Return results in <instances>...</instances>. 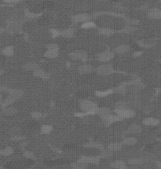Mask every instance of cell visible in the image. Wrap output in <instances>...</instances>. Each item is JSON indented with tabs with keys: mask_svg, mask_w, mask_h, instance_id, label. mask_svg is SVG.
Instances as JSON below:
<instances>
[{
	"mask_svg": "<svg viewBox=\"0 0 161 169\" xmlns=\"http://www.w3.org/2000/svg\"><path fill=\"white\" fill-rule=\"evenodd\" d=\"M23 67L25 70H28V71H35L39 68V66L36 62H29L25 63Z\"/></svg>",
	"mask_w": 161,
	"mask_h": 169,
	"instance_id": "obj_13",
	"label": "cell"
},
{
	"mask_svg": "<svg viewBox=\"0 0 161 169\" xmlns=\"http://www.w3.org/2000/svg\"><path fill=\"white\" fill-rule=\"evenodd\" d=\"M114 70L112 65L110 64H103L101 65L96 69L97 74L102 76L109 75V74H112Z\"/></svg>",
	"mask_w": 161,
	"mask_h": 169,
	"instance_id": "obj_2",
	"label": "cell"
},
{
	"mask_svg": "<svg viewBox=\"0 0 161 169\" xmlns=\"http://www.w3.org/2000/svg\"><path fill=\"white\" fill-rule=\"evenodd\" d=\"M74 33H75V30L72 28H69V29H66L62 31V36L65 38H72L74 36Z\"/></svg>",
	"mask_w": 161,
	"mask_h": 169,
	"instance_id": "obj_22",
	"label": "cell"
},
{
	"mask_svg": "<svg viewBox=\"0 0 161 169\" xmlns=\"http://www.w3.org/2000/svg\"><path fill=\"white\" fill-rule=\"evenodd\" d=\"M114 93L113 90H106V91H98L96 92V95L99 97H107L108 95L112 93Z\"/></svg>",
	"mask_w": 161,
	"mask_h": 169,
	"instance_id": "obj_27",
	"label": "cell"
},
{
	"mask_svg": "<svg viewBox=\"0 0 161 169\" xmlns=\"http://www.w3.org/2000/svg\"><path fill=\"white\" fill-rule=\"evenodd\" d=\"M112 152L113 151L110 150L109 148H108V150H102V155H101V157H103V158L109 157H111V156H112Z\"/></svg>",
	"mask_w": 161,
	"mask_h": 169,
	"instance_id": "obj_35",
	"label": "cell"
},
{
	"mask_svg": "<svg viewBox=\"0 0 161 169\" xmlns=\"http://www.w3.org/2000/svg\"><path fill=\"white\" fill-rule=\"evenodd\" d=\"M4 2H9V3H14V2H19L20 0H3Z\"/></svg>",
	"mask_w": 161,
	"mask_h": 169,
	"instance_id": "obj_46",
	"label": "cell"
},
{
	"mask_svg": "<svg viewBox=\"0 0 161 169\" xmlns=\"http://www.w3.org/2000/svg\"><path fill=\"white\" fill-rule=\"evenodd\" d=\"M117 115L119 116L121 119H129V118H132L134 116L135 112L130 109H123V110H116Z\"/></svg>",
	"mask_w": 161,
	"mask_h": 169,
	"instance_id": "obj_5",
	"label": "cell"
},
{
	"mask_svg": "<svg viewBox=\"0 0 161 169\" xmlns=\"http://www.w3.org/2000/svg\"><path fill=\"white\" fill-rule=\"evenodd\" d=\"M69 57L74 60H85L87 57V54L84 51H75L69 54Z\"/></svg>",
	"mask_w": 161,
	"mask_h": 169,
	"instance_id": "obj_4",
	"label": "cell"
},
{
	"mask_svg": "<svg viewBox=\"0 0 161 169\" xmlns=\"http://www.w3.org/2000/svg\"><path fill=\"white\" fill-rule=\"evenodd\" d=\"M6 30L10 33H20L21 31V25L17 22H9L8 25H6Z\"/></svg>",
	"mask_w": 161,
	"mask_h": 169,
	"instance_id": "obj_7",
	"label": "cell"
},
{
	"mask_svg": "<svg viewBox=\"0 0 161 169\" xmlns=\"http://www.w3.org/2000/svg\"><path fill=\"white\" fill-rule=\"evenodd\" d=\"M142 131V127L138 124H131L128 128V133L138 134Z\"/></svg>",
	"mask_w": 161,
	"mask_h": 169,
	"instance_id": "obj_21",
	"label": "cell"
},
{
	"mask_svg": "<svg viewBox=\"0 0 161 169\" xmlns=\"http://www.w3.org/2000/svg\"><path fill=\"white\" fill-rule=\"evenodd\" d=\"M130 47L127 44H122L117 46L115 49H114V52L117 53V54H124V53L128 52L130 51Z\"/></svg>",
	"mask_w": 161,
	"mask_h": 169,
	"instance_id": "obj_12",
	"label": "cell"
},
{
	"mask_svg": "<svg viewBox=\"0 0 161 169\" xmlns=\"http://www.w3.org/2000/svg\"><path fill=\"white\" fill-rule=\"evenodd\" d=\"M8 93H9V96H10L11 97H13V98H14L15 100H17L23 95L24 93L22 90H9V92H8Z\"/></svg>",
	"mask_w": 161,
	"mask_h": 169,
	"instance_id": "obj_18",
	"label": "cell"
},
{
	"mask_svg": "<svg viewBox=\"0 0 161 169\" xmlns=\"http://www.w3.org/2000/svg\"><path fill=\"white\" fill-rule=\"evenodd\" d=\"M99 157H82L79 159V161L82 163H93L98 164L99 162Z\"/></svg>",
	"mask_w": 161,
	"mask_h": 169,
	"instance_id": "obj_11",
	"label": "cell"
},
{
	"mask_svg": "<svg viewBox=\"0 0 161 169\" xmlns=\"http://www.w3.org/2000/svg\"><path fill=\"white\" fill-rule=\"evenodd\" d=\"M42 113L38 112V111H35V112L32 113V117L35 119H40V118H42Z\"/></svg>",
	"mask_w": 161,
	"mask_h": 169,
	"instance_id": "obj_41",
	"label": "cell"
},
{
	"mask_svg": "<svg viewBox=\"0 0 161 169\" xmlns=\"http://www.w3.org/2000/svg\"><path fill=\"white\" fill-rule=\"evenodd\" d=\"M11 139L13 141H16V142H17V141H21L22 140V139H25V137L21 136V135H17V136L12 137Z\"/></svg>",
	"mask_w": 161,
	"mask_h": 169,
	"instance_id": "obj_44",
	"label": "cell"
},
{
	"mask_svg": "<svg viewBox=\"0 0 161 169\" xmlns=\"http://www.w3.org/2000/svg\"><path fill=\"white\" fill-rule=\"evenodd\" d=\"M127 107H128V104L125 101H119L115 105L116 110H123V109H127Z\"/></svg>",
	"mask_w": 161,
	"mask_h": 169,
	"instance_id": "obj_24",
	"label": "cell"
},
{
	"mask_svg": "<svg viewBox=\"0 0 161 169\" xmlns=\"http://www.w3.org/2000/svg\"><path fill=\"white\" fill-rule=\"evenodd\" d=\"M17 110L15 107H5L2 108V113H3L5 115H7V116H12V115H14L15 114H17Z\"/></svg>",
	"mask_w": 161,
	"mask_h": 169,
	"instance_id": "obj_15",
	"label": "cell"
},
{
	"mask_svg": "<svg viewBox=\"0 0 161 169\" xmlns=\"http://www.w3.org/2000/svg\"><path fill=\"white\" fill-rule=\"evenodd\" d=\"M114 57V53L110 51H106L103 52H101L97 55L98 60L102 62H106L112 59Z\"/></svg>",
	"mask_w": 161,
	"mask_h": 169,
	"instance_id": "obj_3",
	"label": "cell"
},
{
	"mask_svg": "<svg viewBox=\"0 0 161 169\" xmlns=\"http://www.w3.org/2000/svg\"><path fill=\"white\" fill-rule=\"evenodd\" d=\"M24 155H25V157H27V158H33V157H34V155H33L32 153V152H29V151L25 152V153H24Z\"/></svg>",
	"mask_w": 161,
	"mask_h": 169,
	"instance_id": "obj_45",
	"label": "cell"
},
{
	"mask_svg": "<svg viewBox=\"0 0 161 169\" xmlns=\"http://www.w3.org/2000/svg\"><path fill=\"white\" fill-rule=\"evenodd\" d=\"M125 166H126V164H125L124 162L122 161V160H117V161L113 162V163L112 164V167L116 169H119L121 168V167H125Z\"/></svg>",
	"mask_w": 161,
	"mask_h": 169,
	"instance_id": "obj_30",
	"label": "cell"
},
{
	"mask_svg": "<svg viewBox=\"0 0 161 169\" xmlns=\"http://www.w3.org/2000/svg\"><path fill=\"white\" fill-rule=\"evenodd\" d=\"M14 153V150H13V148L11 147H6L5 148V149H3V150H1V152H0V153L2 154V156H10L11 155L12 153Z\"/></svg>",
	"mask_w": 161,
	"mask_h": 169,
	"instance_id": "obj_29",
	"label": "cell"
},
{
	"mask_svg": "<svg viewBox=\"0 0 161 169\" xmlns=\"http://www.w3.org/2000/svg\"><path fill=\"white\" fill-rule=\"evenodd\" d=\"M86 146L95 148V149H98V150H103V149H104L103 145L100 144V143H96V142H95V143H94V142H93V143H90V144H89V145H86Z\"/></svg>",
	"mask_w": 161,
	"mask_h": 169,
	"instance_id": "obj_36",
	"label": "cell"
},
{
	"mask_svg": "<svg viewBox=\"0 0 161 169\" xmlns=\"http://www.w3.org/2000/svg\"><path fill=\"white\" fill-rule=\"evenodd\" d=\"M2 53L6 56H12L14 53V48L13 46H6L2 50Z\"/></svg>",
	"mask_w": 161,
	"mask_h": 169,
	"instance_id": "obj_20",
	"label": "cell"
},
{
	"mask_svg": "<svg viewBox=\"0 0 161 169\" xmlns=\"http://www.w3.org/2000/svg\"><path fill=\"white\" fill-rule=\"evenodd\" d=\"M136 29L137 28L134 27V25H127V26H126V27L122 30V32H123V33H131L134 31H135Z\"/></svg>",
	"mask_w": 161,
	"mask_h": 169,
	"instance_id": "obj_34",
	"label": "cell"
},
{
	"mask_svg": "<svg viewBox=\"0 0 161 169\" xmlns=\"http://www.w3.org/2000/svg\"><path fill=\"white\" fill-rule=\"evenodd\" d=\"M159 123V120L156 118L149 117V118H146L143 120V124L146 126H156Z\"/></svg>",
	"mask_w": 161,
	"mask_h": 169,
	"instance_id": "obj_14",
	"label": "cell"
},
{
	"mask_svg": "<svg viewBox=\"0 0 161 169\" xmlns=\"http://www.w3.org/2000/svg\"><path fill=\"white\" fill-rule=\"evenodd\" d=\"M15 100H16L14 99V98H13V97H11L10 96H9L7 98H6V99L4 100V101H2V107H6L7 105L12 104L14 103Z\"/></svg>",
	"mask_w": 161,
	"mask_h": 169,
	"instance_id": "obj_26",
	"label": "cell"
},
{
	"mask_svg": "<svg viewBox=\"0 0 161 169\" xmlns=\"http://www.w3.org/2000/svg\"><path fill=\"white\" fill-rule=\"evenodd\" d=\"M52 130V126H49V125H43L42 126V128H41V132L42 134H50Z\"/></svg>",
	"mask_w": 161,
	"mask_h": 169,
	"instance_id": "obj_32",
	"label": "cell"
},
{
	"mask_svg": "<svg viewBox=\"0 0 161 169\" xmlns=\"http://www.w3.org/2000/svg\"><path fill=\"white\" fill-rule=\"evenodd\" d=\"M20 132H21L20 129L17 128V127H14V128L11 129V130H10V134H11L12 137L17 136V135H20Z\"/></svg>",
	"mask_w": 161,
	"mask_h": 169,
	"instance_id": "obj_39",
	"label": "cell"
},
{
	"mask_svg": "<svg viewBox=\"0 0 161 169\" xmlns=\"http://www.w3.org/2000/svg\"><path fill=\"white\" fill-rule=\"evenodd\" d=\"M72 167L74 169H84L86 167V164L82 162L78 161L72 164Z\"/></svg>",
	"mask_w": 161,
	"mask_h": 169,
	"instance_id": "obj_33",
	"label": "cell"
},
{
	"mask_svg": "<svg viewBox=\"0 0 161 169\" xmlns=\"http://www.w3.org/2000/svg\"><path fill=\"white\" fill-rule=\"evenodd\" d=\"M114 93H119V94H124L126 92V88L124 86H119V87L116 88L115 90H113Z\"/></svg>",
	"mask_w": 161,
	"mask_h": 169,
	"instance_id": "obj_37",
	"label": "cell"
},
{
	"mask_svg": "<svg viewBox=\"0 0 161 169\" xmlns=\"http://www.w3.org/2000/svg\"><path fill=\"white\" fill-rule=\"evenodd\" d=\"M102 119H103L104 122H105V123H106V125L112 124V123H113V122H117V121H119L122 119L120 117L118 116V115H108V116L104 117V118H102Z\"/></svg>",
	"mask_w": 161,
	"mask_h": 169,
	"instance_id": "obj_10",
	"label": "cell"
},
{
	"mask_svg": "<svg viewBox=\"0 0 161 169\" xmlns=\"http://www.w3.org/2000/svg\"><path fill=\"white\" fill-rule=\"evenodd\" d=\"M108 148L113 152L117 151V150H119L122 148V145L119 144V143H111Z\"/></svg>",
	"mask_w": 161,
	"mask_h": 169,
	"instance_id": "obj_31",
	"label": "cell"
},
{
	"mask_svg": "<svg viewBox=\"0 0 161 169\" xmlns=\"http://www.w3.org/2000/svg\"><path fill=\"white\" fill-rule=\"evenodd\" d=\"M25 16L29 18H32H32H35V17H38L37 14H34V13H31V12H29V11L25 12Z\"/></svg>",
	"mask_w": 161,
	"mask_h": 169,
	"instance_id": "obj_43",
	"label": "cell"
},
{
	"mask_svg": "<svg viewBox=\"0 0 161 169\" xmlns=\"http://www.w3.org/2000/svg\"><path fill=\"white\" fill-rule=\"evenodd\" d=\"M156 166H158L159 168H161V163H160V162L156 161Z\"/></svg>",
	"mask_w": 161,
	"mask_h": 169,
	"instance_id": "obj_47",
	"label": "cell"
},
{
	"mask_svg": "<svg viewBox=\"0 0 161 169\" xmlns=\"http://www.w3.org/2000/svg\"><path fill=\"white\" fill-rule=\"evenodd\" d=\"M98 1H109V0H98Z\"/></svg>",
	"mask_w": 161,
	"mask_h": 169,
	"instance_id": "obj_48",
	"label": "cell"
},
{
	"mask_svg": "<svg viewBox=\"0 0 161 169\" xmlns=\"http://www.w3.org/2000/svg\"><path fill=\"white\" fill-rule=\"evenodd\" d=\"M148 18L150 19L158 20L161 18V10L158 8H152L147 13Z\"/></svg>",
	"mask_w": 161,
	"mask_h": 169,
	"instance_id": "obj_8",
	"label": "cell"
},
{
	"mask_svg": "<svg viewBox=\"0 0 161 169\" xmlns=\"http://www.w3.org/2000/svg\"><path fill=\"white\" fill-rule=\"evenodd\" d=\"M79 74H87L92 73L93 71H94V67L92 65L90 64H83L81 65L78 69Z\"/></svg>",
	"mask_w": 161,
	"mask_h": 169,
	"instance_id": "obj_9",
	"label": "cell"
},
{
	"mask_svg": "<svg viewBox=\"0 0 161 169\" xmlns=\"http://www.w3.org/2000/svg\"><path fill=\"white\" fill-rule=\"evenodd\" d=\"M144 159H131L129 160V163L130 164H140L144 163Z\"/></svg>",
	"mask_w": 161,
	"mask_h": 169,
	"instance_id": "obj_38",
	"label": "cell"
},
{
	"mask_svg": "<svg viewBox=\"0 0 161 169\" xmlns=\"http://www.w3.org/2000/svg\"><path fill=\"white\" fill-rule=\"evenodd\" d=\"M72 20L77 23H85L90 22L91 20V17L88 14H79L72 17Z\"/></svg>",
	"mask_w": 161,
	"mask_h": 169,
	"instance_id": "obj_6",
	"label": "cell"
},
{
	"mask_svg": "<svg viewBox=\"0 0 161 169\" xmlns=\"http://www.w3.org/2000/svg\"><path fill=\"white\" fill-rule=\"evenodd\" d=\"M159 141H160V142H161V138H160V139H159Z\"/></svg>",
	"mask_w": 161,
	"mask_h": 169,
	"instance_id": "obj_49",
	"label": "cell"
},
{
	"mask_svg": "<svg viewBox=\"0 0 161 169\" xmlns=\"http://www.w3.org/2000/svg\"><path fill=\"white\" fill-rule=\"evenodd\" d=\"M33 74H34L35 77H39V78H42V79H47V78H49V77H50L49 74H47L46 71H44V70L40 68H39L38 70H35L34 72H33Z\"/></svg>",
	"mask_w": 161,
	"mask_h": 169,
	"instance_id": "obj_16",
	"label": "cell"
},
{
	"mask_svg": "<svg viewBox=\"0 0 161 169\" xmlns=\"http://www.w3.org/2000/svg\"><path fill=\"white\" fill-rule=\"evenodd\" d=\"M97 114L102 118H104V117L111 115V110L108 107H101V108H98Z\"/></svg>",
	"mask_w": 161,
	"mask_h": 169,
	"instance_id": "obj_17",
	"label": "cell"
},
{
	"mask_svg": "<svg viewBox=\"0 0 161 169\" xmlns=\"http://www.w3.org/2000/svg\"><path fill=\"white\" fill-rule=\"evenodd\" d=\"M58 54H59V50H50V49H47L46 52H45L44 56L49 58H54L58 57Z\"/></svg>",
	"mask_w": 161,
	"mask_h": 169,
	"instance_id": "obj_19",
	"label": "cell"
},
{
	"mask_svg": "<svg viewBox=\"0 0 161 169\" xmlns=\"http://www.w3.org/2000/svg\"><path fill=\"white\" fill-rule=\"evenodd\" d=\"M123 143L124 145H127V146H133L137 143V139L133 137H129V138H125Z\"/></svg>",
	"mask_w": 161,
	"mask_h": 169,
	"instance_id": "obj_25",
	"label": "cell"
},
{
	"mask_svg": "<svg viewBox=\"0 0 161 169\" xmlns=\"http://www.w3.org/2000/svg\"><path fill=\"white\" fill-rule=\"evenodd\" d=\"M95 26H96V24L94 23V22H91V21H90V22L82 23V25H81V28H82V29H93V28H95Z\"/></svg>",
	"mask_w": 161,
	"mask_h": 169,
	"instance_id": "obj_28",
	"label": "cell"
},
{
	"mask_svg": "<svg viewBox=\"0 0 161 169\" xmlns=\"http://www.w3.org/2000/svg\"><path fill=\"white\" fill-rule=\"evenodd\" d=\"M47 49L50 50H59V47L57 44H50L47 45Z\"/></svg>",
	"mask_w": 161,
	"mask_h": 169,
	"instance_id": "obj_42",
	"label": "cell"
},
{
	"mask_svg": "<svg viewBox=\"0 0 161 169\" xmlns=\"http://www.w3.org/2000/svg\"><path fill=\"white\" fill-rule=\"evenodd\" d=\"M50 33H51L52 37H58V36L62 35V32L58 30V29H50Z\"/></svg>",
	"mask_w": 161,
	"mask_h": 169,
	"instance_id": "obj_40",
	"label": "cell"
},
{
	"mask_svg": "<svg viewBox=\"0 0 161 169\" xmlns=\"http://www.w3.org/2000/svg\"><path fill=\"white\" fill-rule=\"evenodd\" d=\"M98 33L104 36H112L114 33V30L109 28H100L98 29Z\"/></svg>",
	"mask_w": 161,
	"mask_h": 169,
	"instance_id": "obj_23",
	"label": "cell"
},
{
	"mask_svg": "<svg viewBox=\"0 0 161 169\" xmlns=\"http://www.w3.org/2000/svg\"><path fill=\"white\" fill-rule=\"evenodd\" d=\"M80 108L87 115H92V114H97L98 107L96 104H94L92 101L85 100L80 102Z\"/></svg>",
	"mask_w": 161,
	"mask_h": 169,
	"instance_id": "obj_1",
	"label": "cell"
}]
</instances>
